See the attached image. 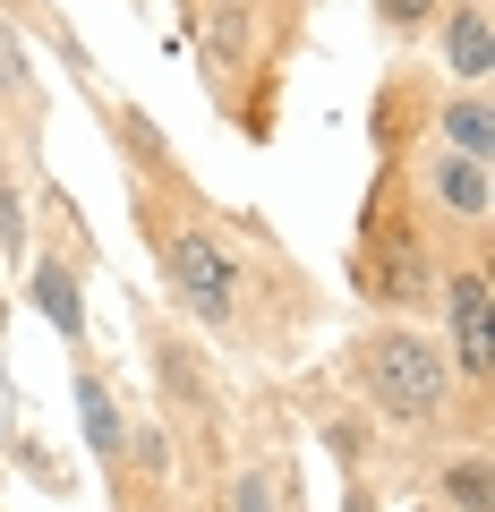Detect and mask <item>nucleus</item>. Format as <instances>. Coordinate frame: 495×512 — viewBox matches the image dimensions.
Segmentation results:
<instances>
[{"label": "nucleus", "instance_id": "5", "mask_svg": "<svg viewBox=\"0 0 495 512\" xmlns=\"http://www.w3.org/2000/svg\"><path fill=\"white\" fill-rule=\"evenodd\" d=\"M402 188L419 197V214L436 222H453V231H470V239H487V214H495V171L487 163H470V154H453V146H402Z\"/></svg>", "mask_w": 495, "mask_h": 512}, {"label": "nucleus", "instance_id": "3", "mask_svg": "<svg viewBox=\"0 0 495 512\" xmlns=\"http://www.w3.org/2000/svg\"><path fill=\"white\" fill-rule=\"evenodd\" d=\"M436 342L453 359L461 393L487 410V384H495V274L478 256H461V265L436 274Z\"/></svg>", "mask_w": 495, "mask_h": 512}, {"label": "nucleus", "instance_id": "1", "mask_svg": "<svg viewBox=\"0 0 495 512\" xmlns=\"http://www.w3.org/2000/svg\"><path fill=\"white\" fill-rule=\"evenodd\" d=\"M342 376H350V402H359L367 419L402 427V436H427V427H444V419L487 427V410L461 393L444 342L419 333V325H367L359 342L342 350Z\"/></svg>", "mask_w": 495, "mask_h": 512}, {"label": "nucleus", "instance_id": "4", "mask_svg": "<svg viewBox=\"0 0 495 512\" xmlns=\"http://www.w3.org/2000/svg\"><path fill=\"white\" fill-rule=\"evenodd\" d=\"M146 367H154V393H163L154 419H163V427H188L205 453H222V376H214V359H205L180 325L146 316Z\"/></svg>", "mask_w": 495, "mask_h": 512}, {"label": "nucleus", "instance_id": "8", "mask_svg": "<svg viewBox=\"0 0 495 512\" xmlns=\"http://www.w3.org/2000/svg\"><path fill=\"white\" fill-rule=\"evenodd\" d=\"M26 299L43 308V325H52L69 350H86V291H77V256L26 248Z\"/></svg>", "mask_w": 495, "mask_h": 512}, {"label": "nucleus", "instance_id": "9", "mask_svg": "<svg viewBox=\"0 0 495 512\" xmlns=\"http://www.w3.org/2000/svg\"><path fill=\"white\" fill-rule=\"evenodd\" d=\"M427 120H436V146L470 154V163H487V154H495V103H487V86H453Z\"/></svg>", "mask_w": 495, "mask_h": 512}, {"label": "nucleus", "instance_id": "12", "mask_svg": "<svg viewBox=\"0 0 495 512\" xmlns=\"http://www.w3.org/2000/svg\"><path fill=\"white\" fill-rule=\"evenodd\" d=\"M367 9H376V26H385L393 43H419L427 26L444 18V0H367Z\"/></svg>", "mask_w": 495, "mask_h": 512}, {"label": "nucleus", "instance_id": "2", "mask_svg": "<svg viewBox=\"0 0 495 512\" xmlns=\"http://www.w3.org/2000/svg\"><path fill=\"white\" fill-rule=\"evenodd\" d=\"M436 274H444L436 222L419 214L402 171L376 163L367 205H359V239H350V291L367 308H385V316H419V308H436Z\"/></svg>", "mask_w": 495, "mask_h": 512}, {"label": "nucleus", "instance_id": "10", "mask_svg": "<svg viewBox=\"0 0 495 512\" xmlns=\"http://www.w3.org/2000/svg\"><path fill=\"white\" fill-rule=\"evenodd\" d=\"M436 504H444V512H495V461L478 453V444L436 470Z\"/></svg>", "mask_w": 495, "mask_h": 512}, {"label": "nucleus", "instance_id": "7", "mask_svg": "<svg viewBox=\"0 0 495 512\" xmlns=\"http://www.w3.org/2000/svg\"><path fill=\"white\" fill-rule=\"evenodd\" d=\"M77 359V376H69V393H77V427H86V444H94V470H120V444H129V410H120V393H111V376L86 359V350H69Z\"/></svg>", "mask_w": 495, "mask_h": 512}, {"label": "nucleus", "instance_id": "13", "mask_svg": "<svg viewBox=\"0 0 495 512\" xmlns=\"http://www.w3.org/2000/svg\"><path fill=\"white\" fill-rule=\"evenodd\" d=\"M0 163H9V128H0Z\"/></svg>", "mask_w": 495, "mask_h": 512}, {"label": "nucleus", "instance_id": "11", "mask_svg": "<svg viewBox=\"0 0 495 512\" xmlns=\"http://www.w3.org/2000/svg\"><path fill=\"white\" fill-rule=\"evenodd\" d=\"M231 512H291V487H282L274 461H239L231 470Z\"/></svg>", "mask_w": 495, "mask_h": 512}, {"label": "nucleus", "instance_id": "6", "mask_svg": "<svg viewBox=\"0 0 495 512\" xmlns=\"http://www.w3.org/2000/svg\"><path fill=\"white\" fill-rule=\"evenodd\" d=\"M436 35V69L453 86H487L495 69V26H487V0H444V18L427 26Z\"/></svg>", "mask_w": 495, "mask_h": 512}]
</instances>
